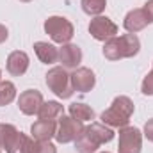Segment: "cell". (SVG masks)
Masks as SVG:
<instances>
[{"label":"cell","instance_id":"cell-18","mask_svg":"<svg viewBox=\"0 0 153 153\" xmlns=\"http://www.w3.org/2000/svg\"><path fill=\"white\" fill-rule=\"evenodd\" d=\"M70 116L84 123V121L94 119V111L89 105H85V103H71L70 105Z\"/></svg>","mask_w":153,"mask_h":153},{"label":"cell","instance_id":"cell-23","mask_svg":"<svg viewBox=\"0 0 153 153\" xmlns=\"http://www.w3.org/2000/svg\"><path fill=\"white\" fill-rule=\"evenodd\" d=\"M38 153H57V148L50 141H45V143H39Z\"/></svg>","mask_w":153,"mask_h":153},{"label":"cell","instance_id":"cell-9","mask_svg":"<svg viewBox=\"0 0 153 153\" xmlns=\"http://www.w3.org/2000/svg\"><path fill=\"white\" fill-rule=\"evenodd\" d=\"M23 134L9 123L0 125V148L5 153H20V144H22Z\"/></svg>","mask_w":153,"mask_h":153},{"label":"cell","instance_id":"cell-10","mask_svg":"<svg viewBox=\"0 0 153 153\" xmlns=\"http://www.w3.org/2000/svg\"><path fill=\"white\" fill-rule=\"evenodd\" d=\"M43 105V94L38 89H27L18 98V109L25 116H34L39 112V107Z\"/></svg>","mask_w":153,"mask_h":153},{"label":"cell","instance_id":"cell-25","mask_svg":"<svg viewBox=\"0 0 153 153\" xmlns=\"http://www.w3.org/2000/svg\"><path fill=\"white\" fill-rule=\"evenodd\" d=\"M144 137L153 143V117L152 119H148L146 125H144Z\"/></svg>","mask_w":153,"mask_h":153},{"label":"cell","instance_id":"cell-20","mask_svg":"<svg viewBox=\"0 0 153 153\" xmlns=\"http://www.w3.org/2000/svg\"><path fill=\"white\" fill-rule=\"evenodd\" d=\"M14 98H16V87H14V84L9 82V80H2L0 82V107L9 105Z\"/></svg>","mask_w":153,"mask_h":153},{"label":"cell","instance_id":"cell-13","mask_svg":"<svg viewBox=\"0 0 153 153\" xmlns=\"http://www.w3.org/2000/svg\"><path fill=\"white\" fill-rule=\"evenodd\" d=\"M7 71L13 76H22L29 70V55L22 50H14L7 57Z\"/></svg>","mask_w":153,"mask_h":153},{"label":"cell","instance_id":"cell-24","mask_svg":"<svg viewBox=\"0 0 153 153\" xmlns=\"http://www.w3.org/2000/svg\"><path fill=\"white\" fill-rule=\"evenodd\" d=\"M143 11H144V14H146L148 22H150V23H153V0H148V2L144 4Z\"/></svg>","mask_w":153,"mask_h":153},{"label":"cell","instance_id":"cell-11","mask_svg":"<svg viewBox=\"0 0 153 153\" xmlns=\"http://www.w3.org/2000/svg\"><path fill=\"white\" fill-rule=\"evenodd\" d=\"M59 62L64 70H76L82 62V50L73 43H64L59 48Z\"/></svg>","mask_w":153,"mask_h":153},{"label":"cell","instance_id":"cell-16","mask_svg":"<svg viewBox=\"0 0 153 153\" xmlns=\"http://www.w3.org/2000/svg\"><path fill=\"white\" fill-rule=\"evenodd\" d=\"M34 52L43 64H53L59 61V50L52 43H45V41L34 43Z\"/></svg>","mask_w":153,"mask_h":153},{"label":"cell","instance_id":"cell-1","mask_svg":"<svg viewBox=\"0 0 153 153\" xmlns=\"http://www.w3.org/2000/svg\"><path fill=\"white\" fill-rule=\"evenodd\" d=\"M114 139V130L103 123H91L84 126L82 134L76 137L75 148L78 153H96V150Z\"/></svg>","mask_w":153,"mask_h":153},{"label":"cell","instance_id":"cell-15","mask_svg":"<svg viewBox=\"0 0 153 153\" xmlns=\"http://www.w3.org/2000/svg\"><path fill=\"white\" fill-rule=\"evenodd\" d=\"M55 132H57V123H55V121L38 119V121L30 126V134H32V137H34L36 141H39V143L50 141L52 137H55Z\"/></svg>","mask_w":153,"mask_h":153},{"label":"cell","instance_id":"cell-21","mask_svg":"<svg viewBox=\"0 0 153 153\" xmlns=\"http://www.w3.org/2000/svg\"><path fill=\"white\" fill-rule=\"evenodd\" d=\"M38 148H39V141L23 134L22 144H20V153H38Z\"/></svg>","mask_w":153,"mask_h":153},{"label":"cell","instance_id":"cell-5","mask_svg":"<svg viewBox=\"0 0 153 153\" xmlns=\"http://www.w3.org/2000/svg\"><path fill=\"white\" fill-rule=\"evenodd\" d=\"M45 32L52 38V41L64 45V43H70V39L73 38L75 29H73V23L68 18H64V16H50L45 22Z\"/></svg>","mask_w":153,"mask_h":153},{"label":"cell","instance_id":"cell-19","mask_svg":"<svg viewBox=\"0 0 153 153\" xmlns=\"http://www.w3.org/2000/svg\"><path fill=\"white\" fill-rule=\"evenodd\" d=\"M82 11L89 16H100L105 7H107V0H80Z\"/></svg>","mask_w":153,"mask_h":153},{"label":"cell","instance_id":"cell-14","mask_svg":"<svg viewBox=\"0 0 153 153\" xmlns=\"http://www.w3.org/2000/svg\"><path fill=\"white\" fill-rule=\"evenodd\" d=\"M148 23H150V22H148V18H146V14H144L143 9H132V11L125 16L123 27L126 29L128 34H135V32L146 29Z\"/></svg>","mask_w":153,"mask_h":153},{"label":"cell","instance_id":"cell-30","mask_svg":"<svg viewBox=\"0 0 153 153\" xmlns=\"http://www.w3.org/2000/svg\"><path fill=\"white\" fill-rule=\"evenodd\" d=\"M103 153H109V152H103Z\"/></svg>","mask_w":153,"mask_h":153},{"label":"cell","instance_id":"cell-8","mask_svg":"<svg viewBox=\"0 0 153 153\" xmlns=\"http://www.w3.org/2000/svg\"><path fill=\"white\" fill-rule=\"evenodd\" d=\"M89 34L96 41H107L117 34V25L107 16H94L89 23Z\"/></svg>","mask_w":153,"mask_h":153},{"label":"cell","instance_id":"cell-2","mask_svg":"<svg viewBox=\"0 0 153 153\" xmlns=\"http://www.w3.org/2000/svg\"><path fill=\"white\" fill-rule=\"evenodd\" d=\"M141 50V41L135 34H123V36H114L107 39L103 45V55L109 61H119V59H128L135 57Z\"/></svg>","mask_w":153,"mask_h":153},{"label":"cell","instance_id":"cell-28","mask_svg":"<svg viewBox=\"0 0 153 153\" xmlns=\"http://www.w3.org/2000/svg\"><path fill=\"white\" fill-rule=\"evenodd\" d=\"M0 82H2V71H0Z\"/></svg>","mask_w":153,"mask_h":153},{"label":"cell","instance_id":"cell-26","mask_svg":"<svg viewBox=\"0 0 153 153\" xmlns=\"http://www.w3.org/2000/svg\"><path fill=\"white\" fill-rule=\"evenodd\" d=\"M7 38H9V30H7L5 25L0 23V45H2L4 41H7Z\"/></svg>","mask_w":153,"mask_h":153},{"label":"cell","instance_id":"cell-12","mask_svg":"<svg viewBox=\"0 0 153 153\" xmlns=\"http://www.w3.org/2000/svg\"><path fill=\"white\" fill-rule=\"evenodd\" d=\"M70 80H71L73 91H78V93H87L96 84V76L89 68H76V70H73V73L70 75Z\"/></svg>","mask_w":153,"mask_h":153},{"label":"cell","instance_id":"cell-22","mask_svg":"<svg viewBox=\"0 0 153 153\" xmlns=\"http://www.w3.org/2000/svg\"><path fill=\"white\" fill-rule=\"evenodd\" d=\"M141 91H143V94H146V96H153V66H152V71L143 78Z\"/></svg>","mask_w":153,"mask_h":153},{"label":"cell","instance_id":"cell-3","mask_svg":"<svg viewBox=\"0 0 153 153\" xmlns=\"http://www.w3.org/2000/svg\"><path fill=\"white\" fill-rule=\"evenodd\" d=\"M134 114V102L128 96H116L107 111L102 112V123L111 128H123Z\"/></svg>","mask_w":153,"mask_h":153},{"label":"cell","instance_id":"cell-7","mask_svg":"<svg viewBox=\"0 0 153 153\" xmlns=\"http://www.w3.org/2000/svg\"><path fill=\"white\" fill-rule=\"evenodd\" d=\"M143 148V134L135 126H123L119 128V143L117 152L119 153H141Z\"/></svg>","mask_w":153,"mask_h":153},{"label":"cell","instance_id":"cell-29","mask_svg":"<svg viewBox=\"0 0 153 153\" xmlns=\"http://www.w3.org/2000/svg\"><path fill=\"white\" fill-rule=\"evenodd\" d=\"M0 153H2V148H0Z\"/></svg>","mask_w":153,"mask_h":153},{"label":"cell","instance_id":"cell-17","mask_svg":"<svg viewBox=\"0 0 153 153\" xmlns=\"http://www.w3.org/2000/svg\"><path fill=\"white\" fill-rule=\"evenodd\" d=\"M62 114H64L62 105L59 102H53V100L43 102V105L39 107V112H38L39 119H46V121H55V119H59Z\"/></svg>","mask_w":153,"mask_h":153},{"label":"cell","instance_id":"cell-27","mask_svg":"<svg viewBox=\"0 0 153 153\" xmlns=\"http://www.w3.org/2000/svg\"><path fill=\"white\" fill-rule=\"evenodd\" d=\"M20 2H32V0H20Z\"/></svg>","mask_w":153,"mask_h":153},{"label":"cell","instance_id":"cell-4","mask_svg":"<svg viewBox=\"0 0 153 153\" xmlns=\"http://www.w3.org/2000/svg\"><path fill=\"white\" fill-rule=\"evenodd\" d=\"M46 85H48V89L55 96H59L62 100L71 98V94L75 93L73 87H71L70 73H66V70L62 66H55V68L48 70V73H46Z\"/></svg>","mask_w":153,"mask_h":153},{"label":"cell","instance_id":"cell-6","mask_svg":"<svg viewBox=\"0 0 153 153\" xmlns=\"http://www.w3.org/2000/svg\"><path fill=\"white\" fill-rule=\"evenodd\" d=\"M84 130V123L78 121L71 116H61L57 121V132H55V139L61 144H68V143H75L76 137L82 134Z\"/></svg>","mask_w":153,"mask_h":153}]
</instances>
